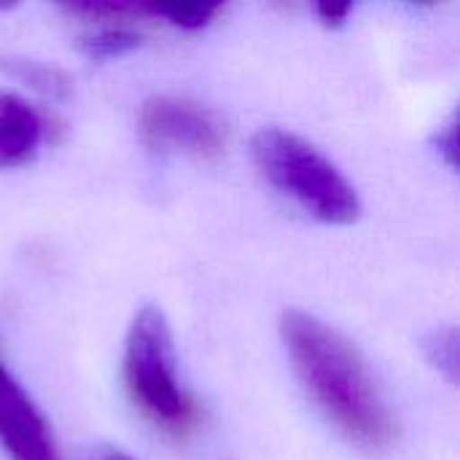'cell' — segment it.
I'll list each match as a JSON object with an SVG mask.
<instances>
[{
	"instance_id": "9c48e42d",
	"label": "cell",
	"mask_w": 460,
	"mask_h": 460,
	"mask_svg": "<svg viewBox=\"0 0 460 460\" xmlns=\"http://www.w3.org/2000/svg\"><path fill=\"white\" fill-rule=\"evenodd\" d=\"M423 356L437 375L458 385L460 375V340L456 326H439L423 340Z\"/></svg>"
},
{
	"instance_id": "ba28073f",
	"label": "cell",
	"mask_w": 460,
	"mask_h": 460,
	"mask_svg": "<svg viewBox=\"0 0 460 460\" xmlns=\"http://www.w3.org/2000/svg\"><path fill=\"white\" fill-rule=\"evenodd\" d=\"M143 3L146 11L159 13L162 19H167L181 30H202L226 5V0H143Z\"/></svg>"
},
{
	"instance_id": "30bf717a",
	"label": "cell",
	"mask_w": 460,
	"mask_h": 460,
	"mask_svg": "<svg viewBox=\"0 0 460 460\" xmlns=\"http://www.w3.org/2000/svg\"><path fill=\"white\" fill-rule=\"evenodd\" d=\"M140 46V35L129 27H100L81 38V51L92 59H116Z\"/></svg>"
},
{
	"instance_id": "5b68a950",
	"label": "cell",
	"mask_w": 460,
	"mask_h": 460,
	"mask_svg": "<svg viewBox=\"0 0 460 460\" xmlns=\"http://www.w3.org/2000/svg\"><path fill=\"white\" fill-rule=\"evenodd\" d=\"M0 447L11 460H62L46 415L0 364Z\"/></svg>"
},
{
	"instance_id": "8992f818",
	"label": "cell",
	"mask_w": 460,
	"mask_h": 460,
	"mask_svg": "<svg viewBox=\"0 0 460 460\" xmlns=\"http://www.w3.org/2000/svg\"><path fill=\"white\" fill-rule=\"evenodd\" d=\"M49 135V124L27 100L0 89V170L32 162Z\"/></svg>"
},
{
	"instance_id": "6da1fadb",
	"label": "cell",
	"mask_w": 460,
	"mask_h": 460,
	"mask_svg": "<svg viewBox=\"0 0 460 460\" xmlns=\"http://www.w3.org/2000/svg\"><path fill=\"white\" fill-rule=\"evenodd\" d=\"M280 340L310 402L358 450L383 456L399 442V420L364 353L305 310L280 315Z\"/></svg>"
},
{
	"instance_id": "3957f363",
	"label": "cell",
	"mask_w": 460,
	"mask_h": 460,
	"mask_svg": "<svg viewBox=\"0 0 460 460\" xmlns=\"http://www.w3.org/2000/svg\"><path fill=\"white\" fill-rule=\"evenodd\" d=\"M251 156L259 172L313 218L348 226L361 216V197L345 172L315 146L294 132L264 127L251 140Z\"/></svg>"
},
{
	"instance_id": "7a4b0ae2",
	"label": "cell",
	"mask_w": 460,
	"mask_h": 460,
	"mask_svg": "<svg viewBox=\"0 0 460 460\" xmlns=\"http://www.w3.org/2000/svg\"><path fill=\"white\" fill-rule=\"evenodd\" d=\"M121 377L129 402L162 434L186 439L199 426V404L181 383L172 329L154 305L140 307L127 329Z\"/></svg>"
},
{
	"instance_id": "2e32d148",
	"label": "cell",
	"mask_w": 460,
	"mask_h": 460,
	"mask_svg": "<svg viewBox=\"0 0 460 460\" xmlns=\"http://www.w3.org/2000/svg\"><path fill=\"white\" fill-rule=\"evenodd\" d=\"M415 3H431V0H415Z\"/></svg>"
},
{
	"instance_id": "4fadbf2b",
	"label": "cell",
	"mask_w": 460,
	"mask_h": 460,
	"mask_svg": "<svg viewBox=\"0 0 460 460\" xmlns=\"http://www.w3.org/2000/svg\"><path fill=\"white\" fill-rule=\"evenodd\" d=\"M439 151L447 156V162L450 164H456V159H458V129H456V121L445 129V135L439 137Z\"/></svg>"
},
{
	"instance_id": "52a82bcc",
	"label": "cell",
	"mask_w": 460,
	"mask_h": 460,
	"mask_svg": "<svg viewBox=\"0 0 460 460\" xmlns=\"http://www.w3.org/2000/svg\"><path fill=\"white\" fill-rule=\"evenodd\" d=\"M0 73H5L11 81L22 84L49 100H65L73 89L70 75L62 67L38 62V59H27L19 54H0Z\"/></svg>"
},
{
	"instance_id": "5bb4252c",
	"label": "cell",
	"mask_w": 460,
	"mask_h": 460,
	"mask_svg": "<svg viewBox=\"0 0 460 460\" xmlns=\"http://www.w3.org/2000/svg\"><path fill=\"white\" fill-rule=\"evenodd\" d=\"M84 460H137V458H132L129 453H124V450H119V447L97 445V447H92V450L86 453V458Z\"/></svg>"
},
{
	"instance_id": "9a60e30c",
	"label": "cell",
	"mask_w": 460,
	"mask_h": 460,
	"mask_svg": "<svg viewBox=\"0 0 460 460\" xmlns=\"http://www.w3.org/2000/svg\"><path fill=\"white\" fill-rule=\"evenodd\" d=\"M22 0H0V11H11V8H16Z\"/></svg>"
},
{
	"instance_id": "7c38bea8",
	"label": "cell",
	"mask_w": 460,
	"mask_h": 460,
	"mask_svg": "<svg viewBox=\"0 0 460 460\" xmlns=\"http://www.w3.org/2000/svg\"><path fill=\"white\" fill-rule=\"evenodd\" d=\"M356 0H315L318 16L326 24H342L348 19V13L353 11Z\"/></svg>"
},
{
	"instance_id": "8fae6325",
	"label": "cell",
	"mask_w": 460,
	"mask_h": 460,
	"mask_svg": "<svg viewBox=\"0 0 460 460\" xmlns=\"http://www.w3.org/2000/svg\"><path fill=\"white\" fill-rule=\"evenodd\" d=\"M54 3L73 13H81L89 19H105V22L148 13L143 0H54Z\"/></svg>"
},
{
	"instance_id": "277c9868",
	"label": "cell",
	"mask_w": 460,
	"mask_h": 460,
	"mask_svg": "<svg viewBox=\"0 0 460 460\" xmlns=\"http://www.w3.org/2000/svg\"><path fill=\"white\" fill-rule=\"evenodd\" d=\"M137 129L148 148L159 154H183L197 162H216L229 146L224 121L210 108L186 97L159 94L146 100Z\"/></svg>"
}]
</instances>
